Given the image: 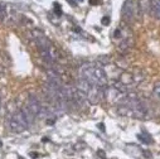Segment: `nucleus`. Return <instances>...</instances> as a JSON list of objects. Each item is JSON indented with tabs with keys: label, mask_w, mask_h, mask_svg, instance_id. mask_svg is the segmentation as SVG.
Listing matches in <instances>:
<instances>
[{
	"label": "nucleus",
	"mask_w": 160,
	"mask_h": 159,
	"mask_svg": "<svg viewBox=\"0 0 160 159\" xmlns=\"http://www.w3.org/2000/svg\"><path fill=\"white\" fill-rule=\"evenodd\" d=\"M101 3V0H90V4L91 5H98Z\"/></svg>",
	"instance_id": "obj_13"
},
{
	"label": "nucleus",
	"mask_w": 160,
	"mask_h": 159,
	"mask_svg": "<svg viewBox=\"0 0 160 159\" xmlns=\"http://www.w3.org/2000/svg\"><path fill=\"white\" fill-rule=\"evenodd\" d=\"M126 94L118 91L113 85L105 87V99L111 104H121L125 99Z\"/></svg>",
	"instance_id": "obj_3"
},
{
	"label": "nucleus",
	"mask_w": 160,
	"mask_h": 159,
	"mask_svg": "<svg viewBox=\"0 0 160 159\" xmlns=\"http://www.w3.org/2000/svg\"><path fill=\"white\" fill-rule=\"evenodd\" d=\"M79 76L86 78L88 82L98 86H107V76L102 67L96 66L93 63H85L79 68Z\"/></svg>",
	"instance_id": "obj_1"
},
{
	"label": "nucleus",
	"mask_w": 160,
	"mask_h": 159,
	"mask_svg": "<svg viewBox=\"0 0 160 159\" xmlns=\"http://www.w3.org/2000/svg\"><path fill=\"white\" fill-rule=\"evenodd\" d=\"M4 18H5V8L3 4H0V22L4 20Z\"/></svg>",
	"instance_id": "obj_10"
},
{
	"label": "nucleus",
	"mask_w": 160,
	"mask_h": 159,
	"mask_svg": "<svg viewBox=\"0 0 160 159\" xmlns=\"http://www.w3.org/2000/svg\"><path fill=\"white\" fill-rule=\"evenodd\" d=\"M152 95L156 99H160V81H156L152 87Z\"/></svg>",
	"instance_id": "obj_9"
},
{
	"label": "nucleus",
	"mask_w": 160,
	"mask_h": 159,
	"mask_svg": "<svg viewBox=\"0 0 160 159\" xmlns=\"http://www.w3.org/2000/svg\"><path fill=\"white\" fill-rule=\"evenodd\" d=\"M54 8H56V9H54V13H56L58 17H61V15H62V10H61L62 8L59 7V4H58V3H54Z\"/></svg>",
	"instance_id": "obj_11"
},
{
	"label": "nucleus",
	"mask_w": 160,
	"mask_h": 159,
	"mask_svg": "<svg viewBox=\"0 0 160 159\" xmlns=\"http://www.w3.org/2000/svg\"><path fill=\"white\" fill-rule=\"evenodd\" d=\"M135 12H136V3L135 0H126L122 5L121 9V15L122 19L125 22H131L135 17Z\"/></svg>",
	"instance_id": "obj_5"
},
{
	"label": "nucleus",
	"mask_w": 160,
	"mask_h": 159,
	"mask_svg": "<svg viewBox=\"0 0 160 159\" xmlns=\"http://www.w3.org/2000/svg\"><path fill=\"white\" fill-rule=\"evenodd\" d=\"M149 9L158 19H160V0H150Z\"/></svg>",
	"instance_id": "obj_7"
},
{
	"label": "nucleus",
	"mask_w": 160,
	"mask_h": 159,
	"mask_svg": "<svg viewBox=\"0 0 160 159\" xmlns=\"http://www.w3.org/2000/svg\"><path fill=\"white\" fill-rule=\"evenodd\" d=\"M39 52H41L42 58H43L44 61H47L48 63H51V64H53L54 62H57V61L59 59V53H58V51L53 47V44H49V46L46 47V48H41V49H39Z\"/></svg>",
	"instance_id": "obj_6"
},
{
	"label": "nucleus",
	"mask_w": 160,
	"mask_h": 159,
	"mask_svg": "<svg viewBox=\"0 0 160 159\" xmlns=\"http://www.w3.org/2000/svg\"><path fill=\"white\" fill-rule=\"evenodd\" d=\"M8 124H9L10 130L14 131V133H22V131H24L25 129H28L29 125H30L28 117H27V115L24 114L23 110H19V111L14 112V114L9 117Z\"/></svg>",
	"instance_id": "obj_2"
},
{
	"label": "nucleus",
	"mask_w": 160,
	"mask_h": 159,
	"mask_svg": "<svg viewBox=\"0 0 160 159\" xmlns=\"http://www.w3.org/2000/svg\"><path fill=\"white\" fill-rule=\"evenodd\" d=\"M101 23H102L103 25H108V24H110V18H108V17H103L102 20H101Z\"/></svg>",
	"instance_id": "obj_12"
},
{
	"label": "nucleus",
	"mask_w": 160,
	"mask_h": 159,
	"mask_svg": "<svg viewBox=\"0 0 160 159\" xmlns=\"http://www.w3.org/2000/svg\"><path fill=\"white\" fill-rule=\"evenodd\" d=\"M83 0H76V3H82Z\"/></svg>",
	"instance_id": "obj_14"
},
{
	"label": "nucleus",
	"mask_w": 160,
	"mask_h": 159,
	"mask_svg": "<svg viewBox=\"0 0 160 159\" xmlns=\"http://www.w3.org/2000/svg\"><path fill=\"white\" fill-rule=\"evenodd\" d=\"M25 107H27V109H28L35 117H38V116H43L44 112H46V110L43 109L41 101H39L34 95H30V96H29Z\"/></svg>",
	"instance_id": "obj_4"
},
{
	"label": "nucleus",
	"mask_w": 160,
	"mask_h": 159,
	"mask_svg": "<svg viewBox=\"0 0 160 159\" xmlns=\"http://www.w3.org/2000/svg\"><path fill=\"white\" fill-rule=\"evenodd\" d=\"M139 139H141V141L142 143H146V144H150V143H152V138L148 134V133H141V134H139Z\"/></svg>",
	"instance_id": "obj_8"
}]
</instances>
